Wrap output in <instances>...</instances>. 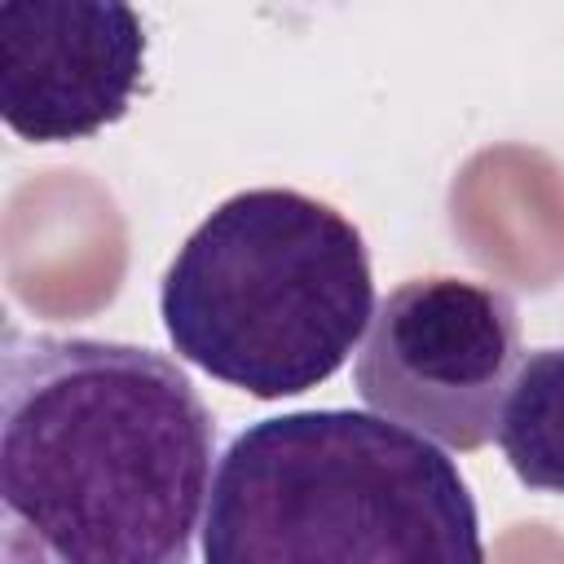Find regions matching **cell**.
Segmentation results:
<instances>
[{"instance_id": "obj_1", "label": "cell", "mask_w": 564, "mask_h": 564, "mask_svg": "<svg viewBox=\"0 0 564 564\" xmlns=\"http://www.w3.org/2000/svg\"><path fill=\"white\" fill-rule=\"evenodd\" d=\"M216 419L163 352L4 326V564H189Z\"/></svg>"}, {"instance_id": "obj_2", "label": "cell", "mask_w": 564, "mask_h": 564, "mask_svg": "<svg viewBox=\"0 0 564 564\" xmlns=\"http://www.w3.org/2000/svg\"><path fill=\"white\" fill-rule=\"evenodd\" d=\"M203 564H485L458 463L366 410H291L216 463Z\"/></svg>"}, {"instance_id": "obj_3", "label": "cell", "mask_w": 564, "mask_h": 564, "mask_svg": "<svg viewBox=\"0 0 564 564\" xmlns=\"http://www.w3.org/2000/svg\"><path fill=\"white\" fill-rule=\"evenodd\" d=\"M172 348L256 401L326 383L375 317L361 229L300 189L229 194L159 286Z\"/></svg>"}, {"instance_id": "obj_4", "label": "cell", "mask_w": 564, "mask_h": 564, "mask_svg": "<svg viewBox=\"0 0 564 564\" xmlns=\"http://www.w3.org/2000/svg\"><path fill=\"white\" fill-rule=\"evenodd\" d=\"M520 370L516 300L471 278H410L375 304L352 361L370 414L445 449H480L498 432Z\"/></svg>"}, {"instance_id": "obj_5", "label": "cell", "mask_w": 564, "mask_h": 564, "mask_svg": "<svg viewBox=\"0 0 564 564\" xmlns=\"http://www.w3.org/2000/svg\"><path fill=\"white\" fill-rule=\"evenodd\" d=\"M145 75L141 13L115 0L0 4V115L13 137L62 145L119 123Z\"/></svg>"}, {"instance_id": "obj_6", "label": "cell", "mask_w": 564, "mask_h": 564, "mask_svg": "<svg viewBox=\"0 0 564 564\" xmlns=\"http://www.w3.org/2000/svg\"><path fill=\"white\" fill-rule=\"evenodd\" d=\"M494 436L520 485L564 494V344L520 361Z\"/></svg>"}]
</instances>
